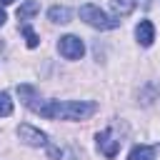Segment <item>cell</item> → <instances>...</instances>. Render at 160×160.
Wrapping results in <instances>:
<instances>
[{"label": "cell", "mask_w": 160, "mask_h": 160, "mask_svg": "<svg viewBox=\"0 0 160 160\" xmlns=\"http://www.w3.org/2000/svg\"><path fill=\"white\" fill-rule=\"evenodd\" d=\"M30 110L50 120H85L98 112V105L88 100H40L32 102Z\"/></svg>", "instance_id": "obj_1"}, {"label": "cell", "mask_w": 160, "mask_h": 160, "mask_svg": "<svg viewBox=\"0 0 160 160\" xmlns=\"http://www.w3.org/2000/svg\"><path fill=\"white\" fill-rule=\"evenodd\" d=\"M20 32L25 35V42H28V48H38L40 38H38V32L30 28V22H22V25H20Z\"/></svg>", "instance_id": "obj_12"}, {"label": "cell", "mask_w": 160, "mask_h": 160, "mask_svg": "<svg viewBox=\"0 0 160 160\" xmlns=\"http://www.w3.org/2000/svg\"><path fill=\"white\" fill-rule=\"evenodd\" d=\"M38 12H40V2H38V0H25V2L18 8V20H28V18L38 15Z\"/></svg>", "instance_id": "obj_9"}, {"label": "cell", "mask_w": 160, "mask_h": 160, "mask_svg": "<svg viewBox=\"0 0 160 160\" xmlns=\"http://www.w3.org/2000/svg\"><path fill=\"white\" fill-rule=\"evenodd\" d=\"M48 18H50V22H60V25H65V22H70L72 10L65 8V5H52V8L48 10Z\"/></svg>", "instance_id": "obj_7"}, {"label": "cell", "mask_w": 160, "mask_h": 160, "mask_svg": "<svg viewBox=\"0 0 160 160\" xmlns=\"http://www.w3.org/2000/svg\"><path fill=\"white\" fill-rule=\"evenodd\" d=\"M2 25H5V12L0 10V28H2Z\"/></svg>", "instance_id": "obj_16"}, {"label": "cell", "mask_w": 160, "mask_h": 160, "mask_svg": "<svg viewBox=\"0 0 160 160\" xmlns=\"http://www.w3.org/2000/svg\"><path fill=\"white\" fill-rule=\"evenodd\" d=\"M120 142H122V140H118V138L112 135V128H105L102 132H98V150H100L105 158H110V160L120 152Z\"/></svg>", "instance_id": "obj_4"}, {"label": "cell", "mask_w": 160, "mask_h": 160, "mask_svg": "<svg viewBox=\"0 0 160 160\" xmlns=\"http://www.w3.org/2000/svg\"><path fill=\"white\" fill-rule=\"evenodd\" d=\"M12 115V100L8 92H0V118H8Z\"/></svg>", "instance_id": "obj_13"}, {"label": "cell", "mask_w": 160, "mask_h": 160, "mask_svg": "<svg viewBox=\"0 0 160 160\" xmlns=\"http://www.w3.org/2000/svg\"><path fill=\"white\" fill-rule=\"evenodd\" d=\"M18 95L22 98V102H25L28 108L38 100V90H35V88H30V85H18Z\"/></svg>", "instance_id": "obj_11"}, {"label": "cell", "mask_w": 160, "mask_h": 160, "mask_svg": "<svg viewBox=\"0 0 160 160\" xmlns=\"http://www.w3.org/2000/svg\"><path fill=\"white\" fill-rule=\"evenodd\" d=\"M48 152H50V160H58V158L62 155V150H60V148H55V145H50V148H48Z\"/></svg>", "instance_id": "obj_15"}, {"label": "cell", "mask_w": 160, "mask_h": 160, "mask_svg": "<svg viewBox=\"0 0 160 160\" xmlns=\"http://www.w3.org/2000/svg\"><path fill=\"white\" fill-rule=\"evenodd\" d=\"M58 50H60V55L68 58V60H80L82 52H85V45H82V40H80L78 35H65V38H60V42H58Z\"/></svg>", "instance_id": "obj_3"}, {"label": "cell", "mask_w": 160, "mask_h": 160, "mask_svg": "<svg viewBox=\"0 0 160 160\" xmlns=\"http://www.w3.org/2000/svg\"><path fill=\"white\" fill-rule=\"evenodd\" d=\"M110 8L118 18H125L135 10V0H110Z\"/></svg>", "instance_id": "obj_10"}, {"label": "cell", "mask_w": 160, "mask_h": 160, "mask_svg": "<svg viewBox=\"0 0 160 160\" xmlns=\"http://www.w3.org/2000/svg\"><path fill=\"white\" fill-rule=\"evenodd\" d=\"M155 148L152 145H135L128 155V160H155Z\"/></svg>", "instance_id": "obj_8"}, {"label": "cell", "mask_w": 160, "mask_h": 160, "mask_svg": "<svg viewBox=\"0 0 160 160\" xmlns=\"http://www.w3.org/2000/svg\"><path fill=\"white\" fill-rule=\"evenodd\" d=\"M80 18L90 25V28H98V30H115L118 25H120V20L118 18H110V15H105L98 5H92V2H88V5H82L80 8Z\"/></svg>", "instance_id": "obj_2"}, {"label": "cell", "mask_w": 160, "mask_h": 160, "mask_svg": "<svg viewBox=\"0 0 160 160\" xmlns=\"http://www.w3.org/2000/svg\"><path fill=\"white\" fill-rule=\"evenodd\" d=\"M18 138H20L25 145H30V148H42V145H48V135H45L42 130L32 128V125H20V128H18Z\"/></svg>", "instance_id": "obj_5"}, {"label": "cell", "mask_w": 160, "mask_h": 160, "mask_svg": "<svg viewBox=\"0 0 160 160\" xmlns=\"http://www.w3.org/2000/svg\"><path fill=\"white\" fill-rule=\"evenodd\" d=\"M0 2H2V5H10V2H15V0H0Z\"/></svg>", "instance_id": "obj_17"}, {"label": "cell", "mask_w": 160, "mask_h": 160, "mask_svg": "<svg viewBox=\"0 0 160 160\" xmlns=\"http://www.w3.org/2000/svg\"><path fill=\"white\" fill-rule=\"evenodd\" d=\"M135 38H138V42H140L142 48H150L152 40H155V28H152V22H150V20H140L138 28H135Z\"/></svg>", "instance_id": "obj_6"}, {"label": "cell", "mask_w": 160, "mask_h": 160, "mask_svg": "<svg viewBox=\"0 0 160 160\" xmlns=\"http://www.w3.org/2000/svg\"><path fill=\"white\" fill-rule=\"evenodd\" d=\"M155 95H160V90H158V88H155V85H148V92H145V95H142V102H145V105H150V102H152V98H155Z\"/></svg>", "instance_id": "obj_14"}]
</instances>
